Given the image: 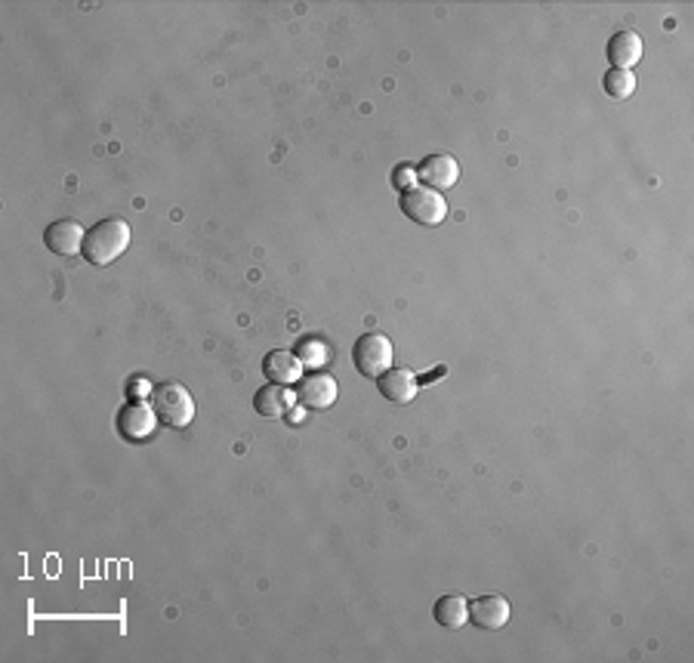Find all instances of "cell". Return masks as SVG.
<instances>
[{
    "instance_id": "obj_1",
    "label": "cell",
    "mask_w": 694,
    "mask_h": 663,
    "mask_svg": "<svg viewBox=\"0 0 694 663\" xmlns=\"http://www.w3.org/2000/svg\"><path fill=\"white\" fill-rule=\"evenodd\" d=\"M127 247H130V226L124 219H102V223H96L87 232L81 256L90 266H112L127 253Z\"/></svg>"
},
{
    "instance_id": "obj_2",
    "label": "cell",
    "mask_w": 694,
    "mask_h": 663,
    "mask_svg": "<svg viewBox=\"0 0 694 663\" xmlns=\"http://www.w3.org/2000/svg\"><path fill=\"white\" fill-rule=\"evenodd\" d=\"M149 401L158 420L170 429H186L195 420V398L182 383H158Z\"/></svg>"
},
{
    "instance_id": "obj_3",
    "label": "cell",
    "mask_w": 694,
    "mask_h": 663,
    "mask_svg": "<svg viewBox=\"0 0 694 663\" xmlns=\"http://www.w3.org/2000/svg\"><path fill=\"white\" fill-rule=\"evenodd\" d=\"M392 340L386 334H364L358 337V343L352 346V364H355V371L361 377H368V380H377L380 374H386L389 367H392Z\"/></svg>"
},
{
    "instance_id": "obj_4",
    "label": "cell",
    "mask_w": 694,
    "mask_h": 663,
    "mask_svg": "<svg viewBox=\"0 0 694 663\" xmlns=\"http://www.w3.org/2000/svg\"><path fill=\"white\" fill-rule=\"evenodd\" d=\"M401 213L408 219H414L417 226H442L448 219V201L442 192H432L426 186H417L411 192H401L398 201Z\"/></svg>"
},
{
    "instance_id": "obj_5",
    "label": "cell",
    "mask_w": 694,
    "mask_h": 663,
    "mask_svg": "<svg viewBox=\"0 0 694 663\" xmlns=\"http://www.w3.org/2000/svg\"><path fill=\"white\" fill-rule=\"evenodd\" d=\"M414 170H417V182H420V186H426L432 192H442V195L451 192L457 182H460V164L451 155H429Z\"/></svg>"
},
{
    "instance_id": "obj_6",
    "label": "cell",
    "mask_w": 694,
    "mask_h": 663,
    "mask_svg": "<svg viewBox=\"0 0 694 663\" xmlns=\"http://www.w3.org/2000/svg\"><path fill=\"white\" fill-rule=\"evenodd\" d=\"M158 429V414L152 408V401H127L121 414H118V432L127 441H145L152 438Z\"/></svg>"
},
{
    "instance_id": "obj_7",
    "label": "cell",
    "mask_w": 694,
    "mask_h": 663,
    "mask_svg": "<svg viewBox=\"0 0 694 663\" xmlns=\"http://www.w3.org/2000/svg\"><path fill=\"white\" fill-rule=\"evenodd\" d=\"M84 238L87 232L81 223H75V219H56V223H50L44 232V244L59 256H78L84 250Z\"/></svg>"
},
{
    "instance_id": "obj_8",
    "label": "cell",
    "mask_w": 694,
    "mask_h": 663,
    "mask_svg": "<svg viewBox=\"0 0 694 663\" xmlns=\"http://www.w3.org/2000/svg\"><path fill=\"white\" fill-rule=\"evenodd\" d=\"M377 389L392 404H411L420 392V383H417V374L408 371V367H389L386 374L377 377Z\"/></svg>"
},
{
    "instance_id": "obj_9",
    "label": "cell",
    "mask_w": 694,
    "mask_h": 663,
    "mask_svg": "<svg viewBox=\"0 0 694 663\" xmlns=\"http://www.w3.org/2000/svg\"><path fill=\"white\" fill-rule=\"evenodd\" d=\"M337 380L334 377H327V374H309L300 380V404L309 411H327V408H334L337 404Z\"/></svg>"
},
{
    "instance_id": "obj_10",
    "label": "cell",
    "mask_w": 694,
    "mask_h": 663,
    "mask_svg": "<svg viewBox=\"0 0 694 663\" xmlns=\"http://www.w3.org/2000/svg\"><path fill=\"white\" fill-rule=\"evenodd\" d=\"M469 623L485 633L503 630L509 623V602L503 596H482L476 602H469Z\"/></svg>"
},
{
    "instance_id": "obj_11",
    "label": "cell",
    "mask_w": 694,
    "mask_h": 663,
    "mask_svg": "<svg viewBox=\"0 0 694 663\" xmlns=\"http://www.w3.org/2000/svg\"><path fill=\"white\" fill-rule=\"evenodd\" d=\"M263 374L275 386H294V383L303 380V364H300V358L294 352H281L278 349V352H269L263 358Z\"/></svg>"
},
{
    "instance_id": "obj_12",
    "label": "cell",
    "mask_w": 694,
    "mask_h": 663,
    "mask_svg": "<svg viewBox=\"0 0 694 663\" xmlns=\"http://www.w3.org/2000/svg\"><path fill=\"white\" fill-rule=\"evenodd\" d=\"M645 53V44L636 31H617L614 38L608 41V62L611 68H624V71H633V65L642 59Z\"/></svg>"
},
{
    "instance_id": "obj_13",
    "label": "cell",
    "mask_w": 694,
    "mask_h": 663,
    "mask_svg": "<svg viewBox=\"0 0 694 663\" xmlns=\"http://www.w3.org/2000/svg\"><path fill=\"white\" fill-rule=\"evenodd\" d=\"M294 355L300 358V364H303V367H309V371H321V367L334 358V349H331V343H327L324 337H318V334H306V337H300V340H297Z\"/></svg>"
},
{
    "instance_id": "obj_14",
    "label": "cell",
    "mask_w": 694,
    "mask_h": 663,
    "mask_svg": "<svg viewBox=\"0 0 694 663\" xmlns=\"http://www.w3.org/2000/svg\"><path fill=\"white\" fill-rule=\"evenodd\" d=\"M435 623L442 630H463L469 623V602L463 596H442L435 602Z\"/></svg>"
},
{
    "instance_id": "obj_15",
    "label": "cell",
    "mask_w": 694,
    "mask_h": 663,
    "mask_svg": "<svg viewBox=\"0 0 694 663\" xmlns=\"http://www.w3.org/2000/svg\"><path fill=\"white\" fill-rule=\"evenodd\" d=\"M287 404H290V392L287 386H263L257 395H253V411L260 417H284L287 414Z\"/></svg>"
},
{
    "instance_id": "obj_16",
    "label": "cell",
    "mask_w": 694,
    "mask_h": 663,
    "mask_svg": "<svg viewBox=\"0 0 694 663\" xmlns=\"http://www.w3.org/2000/svg\"><path fill=\"white\" fill-rule=\"evenodd\" d=\"M602 87L611 99H630L636 93V75L633 71H624V68H611L602 78Z\"/></svg>"
},
{
    "instance_id": "obj_17",
    "label": "cell",
    "mask_w": 694,
    "mask_h": 663,
    "mask_svg": "<svg viewBox=\"0 0 694 663\" xmlns=\"http://www.w3.org/2000/svg\"><path fill=\"white\" fill-rule=\"evenodd\" d=\"M392 182H395V189H401V192H411V189L420 186L414 167H398V170L392 173Z\"/></svg>"
}]
</instances>
